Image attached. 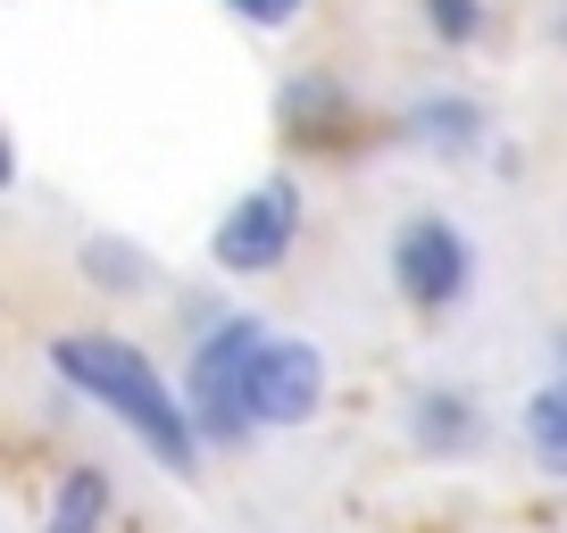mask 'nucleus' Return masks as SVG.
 <instances>
[{"label":"nucleus","instance_id":"f257e3e1","mask_svg":"<svg viewBox=\"0 0 567 533\" xmlns=\"http://www.w3.org/2000/svg\"><path fill=\"white\" fill-rule=\"evenodd\" d=\"M51 375L75 391V400H92L101 417H117L125 433H134L151 459L167 467V475H200V433L193 417H184V391L167 384L159 367H151V351L125 334H51Z\"/></svg>","mask_w":567,"mask_h":533},{"label":"nucleus","instance_id":"f03ea898","mask_svg":"<svg viewBox=\"0 0 567 533\" xmlns=\"http://www.w3.org/2000/svg\"><path fill=\"white\" fill-rule=\"evenodd\" d=\"M259 334H267V317H250V309H226L217 325H200L193 358H184V375H176L200 450H243L250 433H259V426H250V409H243V358H250V342H259Z\"/></svg>","mask_w":567,"mask_h":533},{"label":"nucleus","instance_id":"7ed1b4c3","mask_svg":"<svg viewBox=\"0 0 567 533\" xmlns=\"http://www.w3.org/2000/svg\"><path fill=\"white\" fill-rule=\"evenodd\" d=\"M392 292H401L417 317H451V309L476 292V242H467V226H451L443 209H409L401 226H392Z\"/></svg>","mask_w":567,"mask_h":533},{"label":"nucleus","instance_id":"20e7f679","mask_svg":"<svg viewBox=\"0 0 567 533\" xmlns=\"http://www.w3.org/2000/svg\"><path fill=\"white\" fill-rule=\"evenodd\" d=\"M309 226V192L292 176H259L226 217L209 226V266L217 275H276Z\"/></svg>","mask_w":567,"mask_h":533},{"label":"nucleus","instance_id":"39448f33","mask_svg":"<svg viewBox=\"0 0 567 533\" xmlns=\"http://www.w3.org/2000/svg\"><path fill=\"white\" fill-rule=\"evenodd\" d=\"M243 409H250V426H259V433L309 426V417L326 409V351L267 325V334L250 342V358H243Z\"/></svg>","mask_w":567,"mask_h":533},{"label":"nucleus","instance_id":"423d86ee","mask_svg":"<svg viewBox=\"0 0 567 533\" xmlns=\"http://www.w3.org/2000/svg\"><path fill=\"white\" fill-rule=\"evenodd\" d=\"M409 442H417L425 459H467V450L484 442L476 400H467V391H451V384H425L417 400H409Z\"/></svg>","mask_w":567,"mask_h":533},{"label":"nucleus","instance_id":"0eeeda50","mask_svg":"<svg viewBox=\"0 0 567 533\" xmlns=\"http://www.w3.org/2000/svg\"><path fill=\"white\" fill-rule=\"evenodd\" d=\"M517 442H526V459L543 467L550 483H567V367H550L543 384L526 391V409H517Z\"/></svg>","mask_w":567,"mask_h":533},{"label":"nucleus","instance_id":"6e6552de","mask_svg":"<svg viewBox=\"0 0 567 533\" xmlns=\"http://www.w3.org/2000/svg\"><path fill=\"white\" fill-rule=\"evenodd\" d=\"M409 143H425L434 159L484 150V101H467V92H425V101L409 108Z\"/></svg>","mask_w":567,"mask_h":533},{"label":"nucleus","instance_id":"1a4fd4ad","mask_svg":"<svg viewBox=\"0 0 567 533\" xmlns=\"http://www.w3.org/2000/svg\"><path fill=\"white\" fill-rule=\"evenodd\" d=\"M109 509H117V483H109V467H68V475L51 483L42 533H109Z\"/></svg>","mask_w":567,"mask_h":533},{"label":"nucleus","instance_id":"9d476101","mask_svg":"<svg viewBox=\"0 0 567 533\" xmlns=\"http://www.w3.org/2000/svg\"><path fill=\"white\" fill-rule=\"evenodd\" d=\"M75 266H84L101 292H117V301L125 292H151V259H142L134 242H117V233H92V242L75 250Z\"/></svg>","mask_w":567,"mask_h":533},{"label":"nucleus","instance_id":"9b49d317","mask_svg":"<svg viewBox=\"0 0 567 533\" xmlns=\"http://www.w3.org/2000/svg\"><path fill=\"white\" fill-rule=\"evenodd\" d=\"M425 34L443 42V51H467V42H484V0H417Z\"/></svg>","mask_w":567,"mask_h":533},{"label":"nucleus","instance_id":"f8f14e48","mask_svg":"<svg viewBox=\"0 0 567 533\" xmlns=\"http://www.w3.org/2000/svg\"><path fill=\"white\" fill-rule=\"evenodd\" d=\"M234 25H250V34H284V25H301L309 0H217Z\"/></svg>","mask_w":567,"mask_h":533},{"label":"nucleus","instance_id":"ddd939ff","mask_svg":"<svg viewBox=\"0 0 567 533\" xmlns=\"http://www.w3.org/2000/svg\"><path fill=\"white\" fill-rule=\"evenodd\" d=\"M18 184V134H0V192Z\"/></svg>","mask_w":567,"mask_h":533},{"label":"nucleus","instance_id":"4468645a","mask_svg":"<svg viewBox=\"0 0 567 533\" xmlns=\"http://www.w3.org/2000/svg\"><path fill=\"white\" fill-rule=\"evenodd\" d=\"M550 34H559V42H567V9H559V18H550Z\"/></svg>","mask_w":567,"mask_h":533},{"label":"nucleus","instance_id":"2eb2a0df","mask_svg":"<svg viewBox=\"0 0 567 533\" xmlns=\"http://www.w3.org/2000/svg\"><path fill=\"white\" fill-rule=\"evenodd\" d=\"M559 367H567V334H559Z\"/></svg>","mask_w":567,"mask_h":533}]
</instances>
